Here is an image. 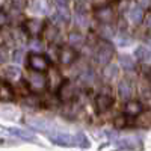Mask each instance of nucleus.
<instances>
[{
	"label": "nucleus",
	"mask_w": 151,
	"mask_h": 151,
	"mask_svg": "<svg viewBox=\"0 0 151 151\" xmlns=\"http://www.w3.org/2000/svg\"><path fill=\"white\" fill-rule=\"evenodd\" d=\"M27 62H29V67H30L33 71H38V73H44V71H47L48 67H50L48 59H47L44 55H40V53H32V55H29Z\"/></svg>",
	"instance_id": "nucleus-1"
},
{
	"label": "nucleus",
	"mask_w": 151,
	"mask_h": 151,
	"mask_svg": "<svg viewBox=\"0 0 151 151\" xmlns=\"http://www.w3.org/2000/svg\"><path fill=\"white\" fill-rule=\"evenodd\" d=\"M113 56V47L109 44V42H101L97 50V60L100 65H106L110 62Z\"/></svg>",
	"instance_id": "nucleus-2"
},
{
	"label": "nucleus",
	"mask_w": 151,
	"mask_h": 151,
	"mask_svg": "<svg viewBox=\"0 0 151 151\" xmlns=\"http://www.w3.org/2000/svg\"><path fill=\"white\" fill-rule=\"evenodd\" d=\"M76 58H77V53H76V50L73 47H64L59 52V60H60V64L65 65V67L71 65L76 60Z\"/></svg>",
	"instance_id": "nucleus-3"
},
{
	"label": "nucleus",
	"mask_w": 151,
	"mask_h": 151,
	"mask_svg": "<svg viewBox=\"0 0 151 151\" xmlns=\"http://www.w3.org/2000/svg\"><path fill=\"white\" fill-rule=\"evenodd\" d=\"M113 17H115V14H113V11L110 6H100L97 11H95V18L98 21H101L103 24L106 23H112L113 21Z\"/></svg>",
	"instance_id": "nucleus-4"
},
{
	"label": "nucleus",
	"mask_w": 151,
	"mask_h": 151,
	"mask_svg": "<svg viewBox=\"0 0 151 151\" xmlns=\"http://www.w3.org/2000/svg\"><path fill=\"white\" fill-rule=\"evenodd\" d=\"M42 20L40 18H29L26 20V23H24V29L27 30L29 35L32 36H36V35H40L42 32Z\"/></svg>",
	"instance_id": "nucleus-5"
},
{
	"label": "nucleus",
	"mask_w": 151,
	"mask_h": 151,
	"mask_svg": "<svg viewBox=\"0 0 151 151\" xmlns=\"http://www.w3.org/2000/svg\"><path fill=\"white\" fill-rule=\"evenodd\" d=\"M113 104V98L110 95H106V94H101L95 98V107H97V112L100 113H104L107 112Z\"/></svg>",
	"instance_id": "nucleus-6"
},
{
	"label": "nucleus",
	"mask_w": 151,
	"mask_h": 151,
	"mask_svg": "<svg viewBox=\"0 0 151 151\" xmlns=\"http://www.w3.org/2000/svg\"><path fill=\"white\" fill-rule=\"evenodd\" d=\"M50 139L56 145H64V147H71L74 144V137L67 134V133H50Z\"/></svg>",
	"instance_id": "nucleus-7"
},
{
	"label": "nucleus",
	"mask_w": 151,
	"mask_h": 151,
	"mask_svg": "<svg viewBox=\"0 0 151 151\" xmlns=\"http://www.w3.org/2000/svg\"><path fill=\"white\" fill-rule=\"evenodd\" d=\"M74 97V86L70 80H65L64 83H60L59 88V98L62 101H70Z\"/></svg>",
	"instance_id": "nucleus-8"
},
{
	"label": "nucleus",
	"mask_w": 151,
	"mask_h": 151,
	"mask_svg": "<svg viewBox=\"0 0 151 151\" xmlns=\"http://www.w3.org/2000/svg\"><path fill=\"white\" fill-rule=\"evenodd\" d=\"M127 18L130 20V23L133 24H141L144 21V11L139 6H134L127 12Z\"/></svg>",
	"instance_id": "nucleus-9"
},
{
	"label": "nucleus",
	"mask_w": 151,
	"mask_h": 151,
	"mask_svg": "<svg viewBox=\"0 0 151 151\" xmlns=\"http://www.w3.org/2000/svg\"><path fill=\"white\" fill-rule=\"evenodd\" d=\"M14 98V89L12 86L6 82H2L0 83V100L2 101H11Z\"/></svg>",
	"instance_id": "nucleus-10"
},
{
	"label": "nucleus",
	"mask_w": 151,
	"mask_h": 151,
	"mask_svg": "<svg viewBox=\"0 0 151 151\" xmlns=\"http://www.w3.org/2000/svg\"><path fill=\"white\" fill-rule=\"evenodd\" d=\"M29 83L32 85L33 89H42L45 86V77L41 74H38V71H35L29 76Z\"/></svg>",
	"instance_id": "nucleus-11"
},
{
	"label": "nucleus",
	"mask_w": 151,
	"mask_h": 151,
	"mask_svg": "<svg viewBox=\"0 0 151 151\" xmlns=\"http://www.w3.org/2000/svg\"><path fill=\"white\" fill-rule=\"evenodd\" d=\"M119 95H121V98H124V100H129V98L133 95V85H132V82L122 80V82L119 83Z\"/></svg>",
	"instance_id": "nucleus-12"
},
{
	"label": "nucleus",
	"mask_w": 151,
	"mask_h": 151,
	"mask_svg": "<svg viewBox=\"0 0 151 151\" xmlns=\"http://www.w3.org/2000/svg\"><path fill=\"white\" fill-rule=\"evenodd\" d=\"M124 110H125L127 115L136 116V115H139V113L142 112V104L139 101H127V103H125Z\"/></svg>",
	"instance_id": "nucleus-13"
},
{
	"label": "nucleus",
	"mask_w": 151,
	"mask_h": 151,
	"mask_svg": "<svg viewBox=\"0 0 151 151\" xmlns=\"http://www.w3.org/2000/svg\"><path fill=\"white\" fill-rule=\"evenodd\" d=\"M134 55H136V58L139 60H144V62L151 60V52H150V48L145 47V45H139V47H137Z\"/></svg>",
	"instance_id": "nucleus-14"
},
{
	"label": "nucleus",
	"mask_w": 151,
	"mask_h": 151,
	"mask_svg": "<svg viewBox=\"0 0 151 151\" xmlns=\"http://www.w3.org/2000/svg\"><path fill=\"white\" fill-rule=\"evenodd\" d=\"M68 42L71 45H74V47H80L85 42V36L80 32H71L68 35Z\"/></svg>",
	"instance_id": "nucleus-15"
},
{
	"label": "nucleus",
	"mask_w": 151,
	"mask_h": 151,
	"mask_svg": "<svg viewBox=\"0 0 151 151\" xmlns=\"http://www.w3.org/2000/svg\"><path fill=\"white\" fill-rule=\"evenodd\" d=\"M26 124L30 125V127H33V129H40V130H45V129L50 127L47 121H44V119H36V118H29V119H26Z\"/></svg>",
	"instance_id": "nucleus-16"
},
{
	"label": "nucleus",
	"mask_w": 151,
	"mask_h": 151,
	"mask_svg": "<svg viewBox=\"0 0 151 151\" xmlns=\"http://www.w3.org/2000/svg\"><path fill=\"white\" fill-rule=\"evenodd\" d=\"M8 134H12V136H18V137H23V139H33V134L27 130H21V129H9L6 130Z\"/></svg>",
	"instance_id": "nucleus-17"
},
{
	"label": "nucleus",
	"mask_w": 151,
	"mask_h": 151,
	"mask_svg": "<svg viewBox=\"0 0 151 151\" xmlns=\"http://www.w3.org/2000/svg\"><path fill=\"white\" fill-rule=\"evenodd\" d=\"M119 64L125 70H133L134 68V59L130 55H121L119 56Z\"/></svg>",
	"instance_id": "nucleus-18"
},
{
	"label": "nucleus",
	"mask_w": 151,
	"mask_h": 151,
	"mask_svg": "<svg viewBox=\"0 0 151 151\" xmlns=\"http://www.w3.org/2000/svg\"><path fill=\"white\" fill-rule=\"evenodd\" d=\"M103 76H104V79H107V80L115 79L116 76H118V67L106 64V67H104V70H103Z\"/></svg>",
	"instance_id": "nucleus-19"
},
{
	"label": "nucleus",
	"mask_w": 151,
	"mask_h": 151,
	"mask_svg": "<svg viewBox=\"0 0 151 151\" xmlns=\"http://www.w3.org/2000/svg\"><path fill=\"white\" fill-rule=\"evenodd\" d=\"M32 11L38 12V14H44V12L47 11V3L44 2V0H32Z\"/></svg>",
	"instance_id": "nucleus-20"
},
{
	"label": "nucleus",
	"mask_w": 151,
	"mask_h": 151,
	"mask_svg": "<svg viewBox=\"0 0 151 151\" xmlns=\"http://www.w3.org/2000/svg\"><path fill=\"white\" fill-rule=\"evenodd\" d=\"M74 21L79 27H86L88 26V18H86V12H77L74 17Z\"/></svg>",
	"instance_id": "nucleus-21"
},
{
	"label": "nucleus",
	"mask_w": 151,
	"mask_h": 151,
	"mask_svg": "<svg viewBox=\"0 0 151 151\" xmlns=\"http://www.w3.org/2000/svg\"><path fill=\"white\" fill-rule=\"evenodd\" d=\"M20 70L17 67H6L5 68V76L8 79H18L20 77Z\"/></svg>",
	"instance_id": "nucleus-22"
},
{
	"label": "nucleus",
	"mask_w": 151,
	"mask_h": 151,
	"mask_svg": "<svg viewBox=\"0 0 151 151\" xmlns=\"http://www.w3.org/2000/svg\"><path fill=\"white\" fill-rule=\"evenodd\" d=\"M94 73L92 71H85V73H82V76H80V82L82 83H85V85H89V83H92L94 82Z\"/></svg>",
	"instance_id": "nucleus-23"
},
{
	"label": "nucleus",
	"mask_w": 151,
	"mask_h": 151,
	"mask_svg": "<svg viewBox=\"0 0 151 151\" xmlns=\"http://www.w3.org/2000/svg\"><path fill=\"white\" fill-rule=\"evenodd\" d=\"M127 125V118L124 115H118L115 119H113V127L115 129H124Z\"/></svg>",
	"instance_id": "nucleus-24"
},
{
	"label": "nucleus",
	"mask_w": 151,
	"mask_h": 151,
	"mask_svg": "<svg viewBox=\"0 0 151 151\" xmlns=\"http://www.w3.org/2000/svg\"><path fill=\"white\" fill-rule=\"evenodd\" d=\"M74 144H77V145H79V147H82V148L89 147V142L86 141L85 134H82V133H79L77 136H74Z\"/></svg>",
	"instance_id": "nucleus-25"
},
{
	"label": "nucleus",
	"mask_w": 151,
	"mask_h": 151,
	"mask_svg": "<svg viewBox=\"0 0 151 151\" xmlns=\"http://www.w3.org/2000/svg\"><path fill=\"white\" fill-rule=\"evenodd\" d=\"M150 115H151V113H142L139 121H137V124L144 125V127H150V125H151V116Z\"/></svg>",
	"instance_id": "nucleus-26"
},
{
	"label": "nucleus",
	"mask_w": 151,
	"mask_h": 151,
	"mask_svg": "<svg viewBox=\"0 0 151 151\" xmlns=\"http://www.w3.org/2000/svg\"><path fill=\"white\" fill-rule=\"evenodd\" d=\"M100 33H101V36H104V38H110L113 35V29L110 27V23L103 24V27H101V30H100Z\"/></svg>",
	"instance_id": "nucleus-27"
},
{
	"label": "nucleus",
	"mask_w": 151,
	"mask_h": 151,
	"mask_svg": "<svg viewBox=\"0 0 151 151\" xmlns=\"http://www.w3.org/2000/svg\"><path fill=\"white\" fill-rule=\"evenodd\" d=\"M58 35V30L52 26V27H50V29H45V38H47V40H50V41H53L55 40V36Z\"/></svg>",
	"instance_id": "nucleus-28"
},
{
	"label": "nucleus",
	"mask_w": 151,
	"mask_h": 151,
	"mask_svg": "<svg viewBox=\"0 0 151 151\" xmlns=\"http://www.w3.org/2000/svg\"><path fill=\"white\" fill-rule=\"evenodd\" d=\"M8 21H9V18H8V14H6L5 11H0V27L6 26V24H8Z\"/></svg>",
	"instance_id": "nucleus-29"
},
{
	"label": "nucleus",
	"mask_w": 151,
	"mask_h": 151,
	"mask_svg": "<svg viewBox=\"0 0 151 151\" xmlns=\"http://www.w3.org/2000/svg\"><path fill=\"white\" fill-rule=\"evenodd\" d=\"M116 44L118 45H127V44H130V38L129 36H118L116 38Z\"/></svg>",
	"instance_id": "nucleus-30"
},
{
	"label": "nucleus",
	"mask_w": 151,
	"mask_h": 151,
	"mask_svg": "<svg viewBox=\"0 0 151 151\" xmlns=\"http://www.w3.org/2000/svg\"><path fill=\"white\" fill-rule=\"evenodd\" d=\"M12 5H14V8H17V9H23L24 6H26V0H12Z\"/></svg>",
	"instance_id": "nucleus-31"
},
{
	"label": "nucleus",
	"mask_w": 151,
	"mask_h": 151,
	"mask_svg": "<svg viewBox=\"0 0 151 151\" xmlns=\"http://www.w3.org/2000/svg\"><path fill=\"white\" fill-rule=\"evenodd\" d=\"M21 59H23V52L21 50H15L14 52V60L15 62H21Z\"/></svg>",
	"instance_id": "nucleus-32"
},
{
	"label": "nucleus",
	"mask_w": 151,
	"mask_h": 151,
	"mask_svg": "<svg viewBox=\"0 0 151 151\" xmlns=\"http://www.w3.org/2000/svg\"><path fill=\"white\" fill-rule=\"evenodd\" d=\"M6 59H8L6 50L5 48H0V64H2V62H6Z\"/></svg>",
	"instance_id": "nucleus-33"
},
{
	"label": "nucleus",
	"mask_w": 151,
	"mask_h": 151,
	"mask_svg": "<svg viewBox=\"0 0 151 151\" xmlns=\"http://www.w3.org/2000/svg\"><path fill=\"white\" fill-rule=\"evenodd\" d=\"M109 2H110V0H94V5H95L97 8H100V6H106V5H109Z\"/></svg>",
	"instance_id": "nucleus-34"
},
{
	"label": "nucleus",
	"mask_w": 151,
	"mask_h": 151,
	"mask_svg": "<svg viewBox=\"0 0 151 151\" xmlns=\"http://www.w3.org/2000/svg\"><path fill=\"white\" fill-rule=\"evenodd\" d=\"M30 47H32L33 50H38V52H40V50L42 48V44H41L40 41H32V42H30Z\"/></svg>",
	"instance_id": "nucleus-35"
},
{
	"label": "nucleus",
	"mask_w": 151,
	"mask_h": 151,
	"mask_svg": "<svg viewBox=\"0 0 151 151\" xmlns=\"http://www.w3.org/2000/svg\"><path fill=\"white\" fill-rule=\"evenodd\" d=\"M139 5L142 8H150L151 6V0H139Z\"/></svg>",
	"instance_id": "nucleus-36"
},
{
	"label": "nucleus",
	"mask_w": 151,
	"mask_h": 151,
	"mask_svg": "<svg viewBox=\"0 0 151 151\" xmlns=\"http://www.w3.org/2000/svg\"><path fill=\"white\" fill-rule=\"evenodd\" d=\"M145 24H147V27H150L151 29V12L147 15V18H145Z\"/></svg>",
	"instance_id": "nucleus-37"
},
{
	"label": "nucleus",
	"mask_w": 151,
	"mask_h": 151,
	"mask_svg": "<svg viewBox=\"0 0 151 151\" xmlns=\"http://www.w3.org/2000/svg\"><path fill=\"white\" fill-rule=\"evenodd\" d=\"M148 103H150V106H151V95L148 97Z\"/></svg>",
	"instance_id": "nucleus-38"
}]
</instances>
